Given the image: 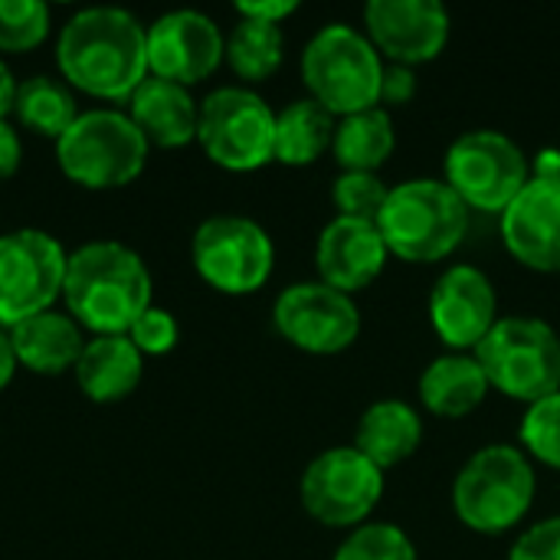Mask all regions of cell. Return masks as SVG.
I'll list each match as a JSON object with an SVG mask.
<instances>
[{
    "mask_svg": "<svg viewBox=\"0 0 560 560\" xmlns=\"http://www.w3.org/2000/svg\"><path fill=\"white\" fill-rule=\"evenodd\" d=\"M20 161H23L20 135H16V128L3 118V121H0V180L13 177L16 167H20Z\"/></svg>",
    "mask_w": 560,
    "mask_h": 560,
    "instance_id": "cell-36",
    "label": "cell"
},
{
    "mask_svg": "<svg viewBox=\"0 0 560 560\" xmlns=\"http://www.w3.org/2000/svg\"><path fill=\"white\" fill-rule=\"evenodd\" d=\"M148 138L128 112L89 108L56 141L62 174L89 190H115L131 184L148 164Z\"/></svg>",
    "mask_w": 560,
    "mask_h": 560,
    "instance_id": "cell-6",
    "label": "cell"
},
{
    "mask_svg": "<svg viewBox=\"0 0 560 560\" xmlns=\"http://www.w3.org/2000/svg\"><path fill=\"white\" fill-rule=\"evenodd\" d=\"M197 276L223 295H249L262 289L276 266L272 236L249 217H207L190 243Z\"/></svg>",
    "mask_w": 560,
    "mask_h": 560,
    "instance_id": "cell-10",
    "label": "cell"
},
{
    "mask_svg": "<svg viewBox=\"0 0 560 560\" xmlns=\"http://www.w3.org/2000/svg\"><path fill=\"white\" fill-rule=\"evenodd\" d=\"M177 338H180L177 318L167 308H158V305H151L144 315H138V322L128 328V341L141 351V358L144 354L158 358V354L174 351Z\"/></svg>",
    "mask_w": 560,
    "mask_h": 560,
    "instance_id": "cell-32",
    "label": "cell"
},
{
    "mask_svg": "<svg viewBox=\"0 0 560 560\" xmlns=\"http://www.w3.org/2000/svg\"><path fill=\"white\" fill-rule=\"evenodd\" d=\"M338 118L315 98H295L276 112V161L289 167L315 164L335 144Z\"/></svg>",
    "mask_w": 560,
    "mask_h": 560,
    "instance_id": "cell-24",
    "label": "cell"
},
{
    "mask_svg": "<svg viewBox=\"0 0 560 560\" xmlns=\"http://www.w3.org/2000/svg\"><path fill=\"white\" fill-rule=\"evenodd\" d=\"M56 62L69 85L95 98H131L151 75L148 26L121 7H85L66 20Z\"/></svg>",
    "mask_w": 560,
    "mask_h": 560,
    "instance_id": "cell-1",
    "label": "cell"
},
{
    "mask_svg": "<svg viewBox=\"0 0 560 560\" xmlns=\"http://www.w3.org/2000/svg\"><path fill=\"white\" fill-rule=\"evenodd\" d=\"M226 59V36L200 10H171L148 26V69L158 79L194 85Z\"/></svg>",
    "mask_w": 560,
    "mask_h": 560,
    "instance_id": "cell-14",
    "label": "cell"
},
{
    "mask_svg": "<svg viewBox=\"0 0 560 560\" xmlns=\"http://www.w3.org/2000/svg\"><path fill=\"white\" fill-rule=\"evenodd\" d=\"M535 177L528 154L495 128H476L446 151V184L469 210L505 213Z\"/></svg>",
    "mask_w": 560,
    "mask_h": 560,
    "instance_id": "cell-8",
    "label": "cell"
},
{
    "mask_svg": "<svg viewBox=\"0 0 560 560\" xmlns=\"http://www.w3.org/2000/svg\"><path fill=\"white\" fill-rule=\"evenodd\" d=\"M335 560H417V548L404 528L390 522H368L341 541Z\"/></svg>",
    "mask_w": 560,
    "mask_h": 560,
    "instance_id": "cell-28",
    "label": "cell"
},
{
    "mask_svg": "<svg viewBox=\"0 0 560 560\" xmlns=\"http://www.w3.org/2000/svg\"><path fill=\"white\" fill-rule=\"evenodd\" d=\"M423 443V420L404 400H377L364 410L354 433V450L364 453L377 469L407 463Z\"/></svg>",
    "mask_w": 560,
    "mask_h": 560,
    "instance_id": "cell-23",
    "label": "cell"
},
{
    "mask_svg": "<svg viewBox=\"0 0 560 560\" xmlns=\"http://www.w3.org/2000/svg\"><path fill=\"white\" fill-rule=\"evenodd\" d=\"M13 98H16V79L7 69V62L0 59V121L13 112Z\"/></svg>",
    "mask_w": 560,
    "mask_h": 560,
    "instance_id": "cell-38",
    "label": "cell"
},
{
    "mask_svg": "<svg viewBox=\"0 0 560 560\" xmlns=\"http://www.w3.org/2000/svg\"><path fill=\"white\" fill-rule=\"evenodd\" d=\"M394 148H397V131H394V118L384 105L338 118L331 151H335L341 171L377 174L381 164L394 154Z\"/></svg>",
    "mask_w": 560,
    "mask_h": 560,
    "instance_id": "cell-25",
    "label": "cell"
},
{
    "mask_svg": "<svg viewBox=\"0 0 560 560\" xmlns=\"http://www.w3.org/2000/svg\"><path fill=\"white\" fill-rule=\"evenodd\" d=\"M489 390L492 384L476 354L450 351L430 361L427 371L420 374V404L443 420H463L476 413L486 404Z\"/></svg>",
    "mask_w": 560,
    "mask_h": 560,
    "instance_id": "cell-22",
    "label": "cell"
},
{
    "mask_svg": "<svg viewBox=\"0 0 560 560\" xmlns=\"http://www.w3.org/2000/svg\"><path fill=\"white\" fill-rule=\"evenodd\" d=\"M509 560H560V515L525 528L515 538Z\"/></svg>",
    "mask_w": 560,
    "mask_h": 560,
    "instance_id": "cell-33",
    "label": "cell"
},
{
    "mask_svg": "<svg viewBox=\"0 0 560 560\" xmlns=\"http://www.w3.org/2000/svg\"><path fill=\"white\" fill-rule=\"evenodd\" d=\"M413 95H417V72H413V66L387 62L384 66V79H381V105H407Z\"/></svg>",
    "mask_w": 560,
    "mask_h": 560,
    "instance_id": "cell-34",
    "label": "cell"
},
{
    "mask_svg": "<svg viewBox=\"0 0 560 560\" xmlns=\"http://www.w3.org/2000/svg\"><path fill=\"white\" fill-rule=\"evenodd\" d=\"M522 446L538 463L560 469V390L528 407L522 420Z\"/></svg>",
    "mask_w": 560,
    "mask_h": 560,
    "instance_id": "cell-31",
    "label": "cell"
},
{
    "mask_svg": "<svg viewBox=\"0 0 560 560\" xmlns=\"http://www.w3.org/2000/svg\"><path fill=\"white\" fill-rule=\"evenodd\" d=\"M387 243L377 223L335 217L315 243V269L318 279L345 295L368 289L387 266Z\"/></svg>",
    "mask_w": 560,
    "mask_h": 560,
    "instance_id": "cell-18",
    "label": "cell"
},
{
    "mask_svg": "<svg viewBox=\"0 0 560 560\" xmlns=\"http://www.w3.org/2000/svg\"><path fill=\"white\" fill-rule=\"evenodd\" d=\"M384 56L368 33L348 23L322 26L302 52V79L308 98L325 105L335 118L381 105Z\"/></svg>",
    "mask_w": 560,
    "mask_h": 560,
    "instance_id": "cell-5",
    "label": "cell"
},
{
    "mask_svg": "<svg viewBox=\"0 0 560 560\" xmlns=\"http://www.w3.org/2000/svg\"><path fill=\"white\" fill-rule=\"evenodd\" d=\"M197 141L226 171H256L276 161V112L246 85H220L200 102Z\"/></svg>",
    "mask_w": 560,
    "mask_h": 560,
    "instance_id": "cell-9",
    "label": "cell"
},
{
    "mask_svg": "<svg viewBox=\"0 0 560 560\" xmlns=\"http://www.w3.org/2000/svg\"><path fill=\"white\" fill-rule=\"evenodd\" d=\"M538 479L525 450L492 443L466 459L453 482L456 518L476 535L512 532L535 505Z\"/></svg>",
    "mask_w": 560,
    "mask_h": 560,
    "instance_id": "cell-4",
    "label": "cell"
},
{
    "mask_svg": "<svg viewBox=\"0 0 560 560\" xmlns=\"http://www.w3.org/2000/svg\"><path fill=\"white\" fill-rule=\"evenodd\" d=\"M299 10L295 0H243L236 3V13L246 16V20H262V23H279L289 20L292 13Z\"/></svg>",
    "mask_w": 560,
    "mask_h": 560,
    "instance_id": "cell-35",
    "label": "cell"
},
{
    "mask_svg": "<svg viewBox=\"0 0 560 560\" xmlns=\"http://www.w3.org/2000/svg\"><path fill=\"white\" fill-rule=\"evenodd\" d=\"M276 331L308 354H341L361 335V312L351 295L315 282H295L282 289L272 308Z\"/></svg>",
    "mask_w": 560,
    "mask_h": 560,
    "instance_id": "cell-13",
    "label": "cell"
},
{
    "mask_svg": "<svg viewBox=\"0 0 560 560\" xmlns=\"http://www.w3.org/2000/svg\"><path fill=\"white\" fill-rule=\"evenodd\" d=\"M128 115L154 148H184L197 141L200 105L187 85L148 75L128 98Z\"/></svg>",
    "mask_w": 560,
    "mask_h": 560,
    "instance_id": "cell-19",
    "label": "cell"
},
{
    "mask_svg": "<svg viewBox=\"0 0 560 560\" xmlns=\"http://www.w3.org/2000/svg\"><path fill=\"white\" fill-rule=\"evenodd\" d=\"M430 322L456 354L476 351L499 325V295L492 279L476 266H450L430 292Z\"/></svg>",
    "mask_w": 560,
    "mask_h": 560,
    "instance_id": "cell-16",
    "label": "cell"
},
{
    "mask_svg": "<svg viewBox=\"0 0 560 560\" xmlns=\"http://www.w3.org/2000/svg\"><path fill=\"white\" fill-rule=\"evenodd\" d=\"M62 302L79 328L128 335L138 315L151 308V272L131 246L95 240L69 253Z\"/></svg>",
    "mask_w": 560,
    "mask_h": 560,
    "instance_id": "cell-2",
    "label": "cell"
},
{
    "mask_svg": "<svg viewBox=\"0 0 560 560\" xmlns=\"http://www.w3.org/2000/svg\"><path fill=\"white\" fill-rule=\"evenodd\" d=\"M7 335H10L16 364H23L33 374L69 371V368H75V361L85 348L79 322L69 312H56V308H46V312L13 325Z\"/></svg>",
    "mask_w": 560,
    "mask_h": 560,
    "instance_id": "cell-20",
    "label": "cell"
},
{
    "mask_svg": "<svg viewBox=\"0 0 560 560\" xmlns=\"http://www.w3.org/2000/svg\"><path fill=\"white\" fill-rule=\"evenodd\" d=\"M282 56H285V36L279 23L240 16V23L226 36V62L246 82L269 79L282 66Z\"/></svg>",
    "mask_w": 560,
    "mask_h": 560,
    "instance_id": "cell-27",
    "label": "cell"
},
{
    "mask_svg": "<svg viewBox=\"0 0 560 560\" xmlns=\"http://www.w3.org/2000/svg\"><path fill=\"white\" fill-rule=\"evenodd\" d=\"M476 358L492 390L528 407L560 390V335L541 318H499V325L476 348Z\"/></svg>",
    "mask_w": 560,
    "mask_h": 560,
    "instance_id": "cell-7",
    "label": "cell"
},
{
    "mask_svg": "<svg viewBox=\"0 0 560 560\" xmlns=\"http://www.w3.org/2000/svg\"><path fill=\"white\" fill-rule=\"evenodd\" d=\"M377 230L404 262H440L459 249L469 230V207L446 180L413 177L390 187Z\"/></svg>",
    "mask_w": 560,
    "mask_h": 560,
    "instance_id": "cell-3",
    "label": "cell"
},
{
    "mask_svg": "<svg viewBox=\"0 0 560 560\" xmlns=\"http://www.w3.org/2000/svg\"><path fill=\"white\" fill-rule=\"evenodd\" d=\"M144 358L128 335H95L75 361V381L92 404H118L141 384Z\"/></svg>",
    "mask_w": 560,
    "mask_h": 560,
    "instance_id": "cell-21",
    "label": "cell"
},
{
    "mask_svg": "<svg viewBox=\"0 0 560 560\" xmlns=\"http://www.w3.org/2000/svg\"><path fill=\"white\" fill-rule=\"evenodd\" d=\"M13 115L23 121V128L59 141L66 135V128L79 118V108H75L72 89L62 79L30 75L16 85Z\"/></svg>",
    "mask_w": 560,
    "mask_h": 560,
    "instance_id": "cell-26",
    "label": "cell"
},
{
    "mask_svg": "<svg viewBox=\"0 0 560 560\" xmlns=\"http://www.w3.org/2000/svg\"><path fill=\"white\" fill-rule=\"evenodd\" d=\"M450 10L440 0H371L364 33L374 49L397 66L436 59L450 43Z\"/></svg>",
    "mask_w": 560,
    "mask_h": 560,
    "instance_id": "cell-15",
    "label": "cell"
},
{
    "mask_svg": "<svg viewBox=\"0 0 560 560\" xmlns=\"http://www.w3.org/2000/svg\"><path fill=\"white\" fill-rule=\"evenodd\" d=\"M69 253L46 230H13L0 236V328H13L62 295Z\"/></svg>",
    "mask_w": 560,
    "mask_h": 560,
    "instance_id": "cell-12",
    "label": "cell"
},
{
    "mask_svg": "<svg viewBox=\"0 0 560 560\" xmlns=\"http://www.w3.org/2000/svg\"><path fill=\"white\" fill-rule=\"evenodd\" d=\"M387 197L390 187L381 180V174H368V171H341L331 184V203L338 217H351V220L377 223Z\"/></svg>",
    "mask_w": 560,
    "mask_h": 560,
    "instance_id": "cell-29",
    "label": "cell"
},
{
    "mask_svg": "<svg viewBox=\"0 0 560 560\" xmlns=\"http://www.w3.org/2000/svg\"><path fill=\"white\" fill-rule=\"evenodd\" d=\"M305 512L328 528H361L384 499V469L354 446L325 450L308 463L299 482Z\"/></svg>",
    "mask_w": 560,
    "mask_h": 560,
    "instance_id": "cell-11",
    "label": "cell"
},
{
    "mask_svg": "<svg viewBox=\"0 0 560 560\" xmlns=\"http://www.w3.org/2000/svg\"><path fill=\"white\" fill-rule=\"evenodd\" d=\"M16 354H13V345H10V335L0 328V390L13 381V374H16Z\"/></svg>",
    "mask_w": 560,
    "mask_h": 560,
    "instance_id": "cell-37",
    "label": "cell"
},
{
    "mask_svg": "<svg viewBox=\"0 0 560 560\" xmlns=\"http://www.w3.org/2000/svg\"><path fill=\"white\" fill-rule=\"evenodd\" d=\"M49 36V7L43 0H0V49L23 52Z\"/></svg>",
    "mask_w": 560,
    "mask_h": 560,
    "instance_id": "cell-30",
    "label": "cell"
},
{
    "mask_svg": "<svg viewBox=\"0 0 560 560\" xmlns=\"http://www.w3.org/2000/svg\"><path fill=\"white\" fill-rule=\"evenodd\" d=\"M505 249L535 272H560V180L532 177L502 213Z\"/></svg>",
    "mask_w": 560,
    "mask_h": 560,
    "instance_id": "cell-17",
    "label": "cell"
}]
</instances>
